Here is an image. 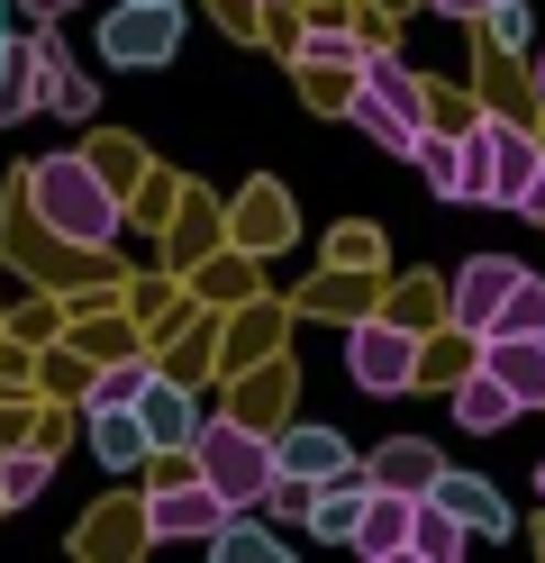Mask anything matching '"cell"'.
Wrapping results in <instances>:
<instances>
[{
  "instance_id": "24",
  "label": "cell",
  "mask_w": 545,
  "mask_h": 563,
  "mask_svg": "<svg viewBox=\"0 0 545 563\" xmlns=\"http://www.w3.org/2000/svg\"><path fill=\"white\" fill-rule=\"evenodd\" d=\"M455 200H491V128L464 136V164H455Z\"/></svg>"
},
{
  "instance_id": "3",
  "label": "cell",
  "mask_w": 545,
  "mask_h": 563,
  "mask_svg": "<svg viewBox=\"0 0 545 563\" xmlns=\"http://www.w3.org/2000/svg\"><path fill=\"white\" fill-rule=\"evenodd\" d=\"M173 46H182V0H119V10L100 19V55L119 64V74L173 64Z\"/></svg>"
},
{
  "instance_id": "17",
  "label": "cell",
  "mask_w": 545,
  "mask_h": 563,
  "mask_svg": "<svg viewBox=\"0 0 545 563\" xmlns=\"http://www.w3.org/2000/svg\"><path fill=\"white\" fill-rule=\"evenodd\" d=\"M91 454H100L109 473H137L145 454H155V437H145L137 409H91Z\"/></svg>"
},
{
  "instance_id": "26",
  "label": "cell",
  "mask_w": 545,
  "mask_h": 563,
  "mask_svg": "<svg viewBox=\"0 0 545 563\" xmlns=\"http://www.w3.org/2000/svg\"><path fill=\"white\" fill-rule=\"evenodd\" d=\"M301 64H355V37H346V27H309Z\"/></svg>"
},
{
  "instance_id": "31",
  "label": "cell",
  "mask_w": 545,
  "mask_h": 563,
  "mask_svg": "<svg viewBox=\"0 0 545 563\" xmlns=\"http://www.w3.org/2000/svg\"><path fill=\"white\" fill-rule=\"evenodd\" d=\"M536 82H545V55H536Z\"/></svg>"
},
{
  "instance_id": "16",
  "label": "cell",
  "mask_w": 545,
  "mask_h": 563,
  "mask_svg": "<svg viewBox=\"0 0 545 563\" xmlns=\"http://www.w3.org/2000/svg\"><path fill=\"white\" fill-rule=\"evenodd\" d=\"M273 454H282V473H301V482H337L355 464L337 428H291V437H273Z\"/></svg>"
},
{
  "instance_id": "22",
  "label": "cell",
  "mask_w": 545,
  "mask_h": 563,
  "mask_svg": "<svg viewBox=\"0 0 545 563\" xmlns=\"http://www.w3.org/2000/svg\"><path fill=\"white\" fill-rule=\"evenodd\" d=\"M363 82H373V91L391 100V110H410V119H427V91H418V74H410V64H391V55H373V64H363Z\"/></svg>"
},
{
  "instance_id": "10",
  "label": "cell",
  "mask_w": 545,
  "mask_h": 563,
  "mask_svg": "<svg viewBox=\"0 0 545 563\" xmlns=\"http://www.w3.org/2000/svg\"><path fill=\"white\" fill-rule=\"evenodd\" d=\"M137 418H145V437H155V454H192V437H200V400L182 391V382H145V400H137Z\"/></svg>"
},
{
  "instance_id": "12",
  "label": "cell",
  "mask_w": 545,
  "mask_h": 563,
  "mask_svg": "<svg viewBox=\"0 0 545 563\" xmlns=\"http://www.w3.org/2000/svg\"><path fill=\"white\" fill-rule=\"evenodd\" d=\"M346 119H355L363 136H373L382 155H418V136H427V119H410V110H391V100H382L373 82H355V91H346Z\"/></svg>"
},
{
  "instance_id": "28",
  "label": "cell",
  "mask_w": 545,
  "mask_h": 563,
  "mask_svg": "<svg viewBox=\"0 0 545 563\" xmlns=\"http://www.w3.org/2000/svg\"><path fill=\"white\" fill-rule=\"evenodd\" d=\"M19 10H28V19H36V27H55V19H64V10H73V0H19Z\"/></svg>"
},
{
  "instance_id": "32",
  "label": "cell",
  "mask_w": 545,
  "mask_h": 563,
  "mask_svg": "<svg viewBox=\"0 0 545 563\" xmlns=\"http://www.w3.org/2000/svg\"><path fill=\"white\" fill-rule=\"evenodd\" d=\"M536 490H545V473H536Z\"/></svg>"
},
{
  "instance_id": "1",
  "label": "cell",
  "mask_w": 545,
  "mask_h": 563,
  "mask_svg": "<svg viewBox=\"0 0 545 563\" xmlns=\"http://www.w3.org/2000/svg\"><path fill=\"white\" fill-rule=\"evenodd\" d=\"M19 200H28L36 228H55L73 245H109L119 236V183H109L91 155H36L19 173Z\"/></svg>"
},
{
  "instance_id": "30",
  "label": "cell",
  "mask_w": 545,
  "mask_h": 563,
  "mask_svg": "<svg viewBox=\"0 0 545 563\" xmlns=\"http://www.w3.org/2000/svg\"><path fill=\"white\" fill-rule=\"evenodd\" d=\"M10 10H19V0H0V64H10V46H19V27H10Z\"/></svg>"
},
{
  "instance_id": "15",
  "label": "cell",
  "mask_w": 545,
  "mask_h": 563,
  "mask_svg": "<svg viewBox=\"0 0 545 563\" xmlns=\"http://www.w3.org/2000/svg\"><path fill=\"white\" fill-rule=\"evenodd\" d=\"M427 500H446V509L472 527V537H509V500H500L491 482H472V473H436Z\"/></svg>"
},
{
  "instance_id": "4",
  "label": "cell",
  "mask_w": 545,
  "mask_h": 563,
  "mask_svg": "<svg viewBox=\"0 0 545 563\" xmlns=\"http://www.w3.org/2000/svg\"><path fill=\"white\" fill-rule=\"evenodd\" d=\"M228 518H237V509L218 500L200 473H192V482H155V500H145V527H155L164 545H209Z\"/></svg>"
},
{
  "instance_id": "29",
  "label": "cell",
  "mask_w": 545,
  "mask_h": 563,
  "mask_svg": "<svg viewBox=\"0 0 545 563\" xmlns=\"http://www.w3.org/2000/svg\"><path fill=\"white\" fill-rule=\"evenodd\" d=\"M427 10H446V19H482L491 0H427Z\"/></svg>"
},
{
  "instance_id": "6",
  "label": "cell",
  "mask_w": 545,
  "mask_h": 563,
  "mask_svg": "<svg viewBox=\"0 0 545 563\" xmlns=\"http://www.w3.org/2000/svg\"><path fill=\"white\" fill-rule=\"evenodd\" d=\"M491 128V200H509V209H545V155L527 146L519 128H500V119H482Z\"/></svg>"
},
{
  "instance_id": "20",
  "label": "cell",
  "mask_w": 545,
  "mask_h": 563,
  "mask_svg": "<svg viewBox=\"0 0 545 563\" xmlns=\"http://www.w3.org/2000/svg\"><path fill=\"white\" fill-rule=\"evenodd\" d=\"M482 336H545V282H536V273L509 282V300L491 309V328H482ZM482 336H472V345H482Z\"/></svg>"
},
{
  "instance_id": "23",
  "label": "cell",
  "mask_w": 545,
  "mask_h": 563,
  "mask_svg": "<svg viewBox=\"0 0 545 563\" xmlns=\"http://www.w3.org/2000/svg\"><path fill=\"white\" fill-rule=\"evenodd\" d=\"M145 382H155V364H109V373L91 382V409H137Z\"/></svg>"
},
{
  "instance_id": "8",
  "label": "cell",
  "mask_w": 545,
  "mask_h": 563,
  "mask_svg": "<svg viewBox=\"0 0 545 563\" xmlns=\"http://www.w3.org/2000/svg\"><path fill=\"white\" fill-rule=\"evenodd\" d=\"M410 518H418V500L410 490H382L373 482V500H363V518H355V554H373V563H391V554H410Z\"/></svg>"
},
{
  "instance_id": "25",
  "label": "cell",
  "mask_w": 545,
  "mask_h": 563,
  "mask_svg": "<svg viewBox=\"0 0 545 563\" xmlns=\"http://www.w3.org/2000/svg\"><path fill=\"white\" fill-rule=\"evenodd\" d=\"M209 554H218V563H273L282 545L264 537V527H237V518H228V527H218V537H209Z\"/></svg>"
},
{
  "instance_id": "2",
  "label": "cell",
  "mask_w": 545,
  "mask_h": 563,
  "mask_svg": "<svg viewBox=\"0 0 545 563\" xmlns=\"http://www.w3.org/2000/svg\"><path fill=\"white\" fill-rule=\"evenodd\" d=\"M192 473L228 500L237 518L246 509H264L273 500V482H282V454H273V437H254V428H237V418H200V437H192Z\"/></svg>"
},
{
  "instance_id": "5",
  "label": "cell",
  "mask_w": 545,
  "mask_h": 563,
  "mask_svg": "<svg viewBox=\"0 0 545 563\" xmlns=\"http://www.w3.org/2000/svg\"><path fill=\"white\" fill-rule=\"evenodd\" d=\"M346 373H355V391H410L418 382V336L410 328H355L346 336Z\"/></svg>"
},
{
  "instance_id": "19",
  "label": "cell",
  "mask_w": 545,
  "mask_h": 563,
  "mask_svg": "<svg viewBox=\"0 0 545 563\" xmlns=\"http://www.w3.org/2000/svg\"><path fill=\"white\" fill-rule=\"evenodd\" d=\"M464 537H472V527H464L446 500H418V518H410V554H418V563H455Z\"/></svg>"
},
{
  "instance_id": "13",
  "label": "cell",
  "mask_w": 545,
  "mask_h": 563,
  "mask_svg": "<svg viewBox=\"0 0 545 563\" xmlns=\"http://www.w3.org/2000/svg\"><path fill=\"white\" fill-rule=\"evenodd\" d=\"M436 473H446V454H436L427 437H391V445L373 454V482H382V490H410V500H427Z\"/></svg>"
},
{
  "instance_id": "18",
  "label": "cell",
  "mask_w": 545,
  "mask_h": 563,
  "mask_svg": "<svg viewBox=\"0 0 545 563\" xmlns=\"http://www.w3.org/2000/svg\"><path fill=\"white\" fill-rule=\"evenodd\" d=\"M55 482V445H0V509H28Z\"/></svg>"
},
{
  "instance_id": "27",
  "label": "cell",
  "mask_w": 545,
  "mask_h": 563,
  "mask_svg": "<svg viewBox=\"0 0 545 563\" xmlns=\"http://www.w3.org/2000/svg\"><path fill=\"white\" fill-rule=\"evenodd\" d=\"M491 27H500V46H527V0H491L482 10Z\"/></svg>"
},
{
  "instance_id": "7",
  "label": "cell",
  "mask_w": 545,
  "mask_h": 563,
  "mask_svg": "<svg viewBox=\"0 0 545 563\" xmlns=\"http://www.w3.org/2000/svg\"><path fill=\"white\" fill-rule=\"evenodd\" d=\"M519 273H527V264H509V255H472V264L455 273V328H464V336H482V328H491V309L509 300V282H519Z\"/></svg>"
},
{
  "instance_id": "14",
  "label": "cell",
  "mask_w": 545,
  "mask_h": 563,
  "mask_svg": "<svg viewBox=\"0 0 545 563\" xmlns=\"http://www.w3.org/2000/svg\"><path fill=\"white\" fill-rule=\"evenodd\" d=\"M519 418V400H509V382L500 373H455V428H472V437H491V428H509Z\"/></svg>"
},
{
  "instance_id": "11",
  "label": "cell",
  "mask_w": 545,
  "mask_h": 563,
  "mask_svg": "<svg viewBox=\"0 0 545 563\" xmlns=\"http://www.w3.org/2000/svg\"><path fill=\"white\" fill-rule=\"evenodd\" d=\"M363 500H373V464H346L337 482H318L309 537H327V545H346V537H355V518H363Z\"/></svg>"
},
{
  "instance_id": "9",
  "label": "cell",
  "mask_w": 545,
  "mask_h": 563,
  "mask_svg": "<svg viewBox=\"0 0 545 563\" xmlns=\"http://www.w3.org/2000/svg\"><path fill=\"white\" fill-rule=\"evenodd\" d=\"M482 373H500L519 409H545V336H482Z\"/></svg>"
},
{
  "instance_id": "21",
  "label": "cell",
  "mask_w": 545,
  "mask_h": 563,
  "mask_svg": "<svg viewBox=\"0 0 545 563\" xmlns=\"http://www.w3.org/2000/svg\"><path fill=\"white\" fill-rule=\"evenodd\" d=\"M36 110V46H10V64H0V128Z\"/></svg>"
}]
</instances>
